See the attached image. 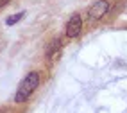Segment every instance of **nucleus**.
<instances>
[{"mask_svg": "<svg viewBox=\"0 0 127 113\" xmlns=\"http://www.w3.org/2000/svg\"><path fill=\"white\" fill-rule=\"evenodd\" d=\"M61 45H63V40H61V38H54V40L47 45V49H45V56H47V57H54L57 52L61 50Z\"/></svg>", "mask_w": 127, "mask_h": 113, "instance_id": "obj_4", "label": "nucleus"}, {"mask_svg": "<svg viewBox=\"0 0 127 113\" xmlns=\"http://www.w3.org/2000/svg\"><path fill=\"white\" fill-rule=\"evenodd\" d=\"M7 2H9V0H0V9H2V7H4Z\"/></svg>", "mask_w": 127, "mask_h": 113, "instance_id": "obj_6", "label": "nucleus"}, {"mask_svg": "<svg viewBox=\"0 0 127 113\" xmlns=\"http://www.w3.org/2000/svg\"><path fill=\"white\" fill-rule=\"evenodd\" d=\"M25 16V13H16V14H13V16H9V18L5 20V25H14L16 22H20L22 18Z\"/></svg>", "mask_w": 127, "mask_h": 113, "instance_id": "obj_5", "label": "nucleus"}, {"mask_svg": "<svg viewBox=\"0 0 127 113\" xmlns=\"http://www.w3.org/2000/svg\"><path fill=\"white\" fill-rule=\"evenodd\" d=\"M38 84H39V74L34 72V70L29 72L22 79L18 90H16V93H14V102H25L32 95V92L38 88Z\"/></svg>", "mask_w": 127, "mask_h": 113, "instance_id": "obj_1", "label": "nucleus"}, {"mask_svg": "<svg viewBox=\"0 0 127 113\" xmlns=\"http://www.w3.org/2000/svg\"><path fill=\"white\" fill-rule=\"evenodd\" d=\"M81 27H82L81 14H72L68 23H66V36H68V38H77L81 34Z\"/></svg>", "mask_w": 127, "mask_h": 113, "instance_id": "obj_3", "label": "nucleus"}, {"mask_svg": "<svg viewBox=\"0 0 127 113\" xmlns=\"http://www.w3.org/2000/svg\"><path fill=\"white\" fill-rule=\"evenodd\" d=\"M107 11H109V2L107 0H97V2L90 7L88 16H90V20H100Z\"/></svg>", "mask_w": 127, "mask_h": 113, "instance_id": "obj_2", "label": "nucleus"}]
</instances>
